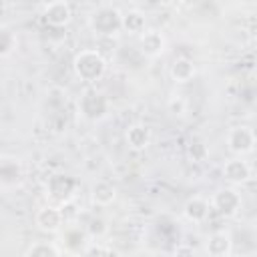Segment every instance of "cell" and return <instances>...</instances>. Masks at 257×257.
<instances>
[{
	"mask_svg": "<svg viewBox=\"0 0 257 257\" xmlns=\"http://www.w3.org/2000/svg\"><path fill=\"white\" fill-rule=\"evenodd\" d=\"M223 177H225L229 183H233V185H241V183L249 181V177H251V167H249L241 157H235V159H231V161H227V163L223 165Z\"/></svg>",
	"mask_w": 257,
	"mask_h": 257,
	"instance_id": "52a82bcc",
	"label": "cell"
},
{
	"mask_svg": "<svg viewBox=\"0 0 257 257\" xmlns=\"http://www.w3.org/2000/svg\"><path fill=\"white\" fill-rule=\"evenodd\" d=\"M84 227H86V229H84L86 235H96V237L102 235V233L106 231V225H104V221H102L100 217H92Z\"/></svg>",
	"mask_w": 257,
	"mask_h": 257,
	"instance_id": "ffe728a7",
	"label": "cell"
},
{
	"mask_svg": "<svg viewBox=\"0 0 257 257\" xmlns=\"http://www.w3.org/2000/svg\"><path fill=\"white\" fill-rule=\"evenodd\" d=\"M114 197H116V191H114V187L110 183H106V181L94 183V187H92V201L96 205H102V207L110 205L114 201Z\"/></svg>",
	"mask_w": 257,
	"mask_h": 257,
	"instance_id": "2e32d148",
	"label": "cell"
},
{
	"mask_svg": "<svg viewBox=\"0 0 257 257\" xmlns=\"http://www.w3.org/2000/svg\"><path fill=\"white\" fill-rule=\"evenodd\" d=\"M233 251V239L225 231H217L207 241V253L213 257H227Z\"/></svg>",
	"mask_w": 257,
	"mask_h": 257,
	"instance_id": "30bf717a",
	"label": "cell"
},
{
	"mask_svg": "<svg viewBox=\"0 0 257 257\" xmlns=\"http://www.w3.org/2000/svg\"><path fill=\"white\" fill-rule=\"evenodd\" d=\"M60 253H62L60 247H56L54 243L38 241V243L30 245L24 255H28V257H56V255H60Z\"/></svg>",
	"mask_w": 257,
	"mask_h": 257,
	"instance_id": "ac0fdd59",
	"label": "cell"
},
{
	"mask_svg": "<svg viewBox=\"0 0 257 257\" xmlns=\"http://www.w3.org/2000/svg\"><path fill=\"white\" fill-rule=\"evenodd\" d=\"M141 50L147 56H157L165 50V38L159 30H145L141 32Z\"/></svg>",
	"mask_w": 257,
	"mask_h": 257,
	"instance_id": "7c38bea8",
	"label": "cell"
},
{
	"mask_svg": "<svg viewBox=\"0 0 257 257\" xmlns=\"http://www.w3.org/2000/svg\"><path fill=\"white\" fill-rule=\"evenodd\" d=\"M120 28L128 30L131 34H141L145 32V14L139 10H131L128 14L120 16Z\"/></svg>",
	"mask_w": 257,
	"mask_h": 257,
	"instance_id": "e0dca14e",
	"label": "cell"
},
{
	"mask_svg": "<svg viewBox=\"0 0 257 257\" xmlns=\"http://www.w3.org/2000/svg\"><path fill=\"white\" fill-rule=\"evenodd\" d=\"M72 189H74V181L66 175H54L48 181V193L52 197H58V199H64V201L70 197Z\"/></svg>",
	"mask_w": 257,
	"mask_h": 257,
	"instance_id": "4fadbf2b",
	"label": "cell"
},
{
	"mask_svg": "<svg viewBox=\"0 0 257 257\" xmlns=\"http://www.w3.org/2000/svg\"><path fill=\"white\" fill-rule=\"evenodd\" d=\"M171 76L175 82H189L195 76V64L193 60L181 56L171 64Z\"/></svg>",
	"mask_w": 257,
	"mask_h": 257,
	"instance_id": "5bb4252c",
	"label": "cell"
},
{
	"mask_svg": "<svg viewBox=\"0 0 257 257\" xmlns=\"http://www.w3.org/2000/svg\"><path fill=\"white\" fill-rule=\"evenodd\" d=\"M22 165L16 159H2L0 161V183L6 187H14L22 181Z\"/></svg>",
	"mask_w": 257,
	"mask_h": 257,
	"instance_id": "8fae6325",
	"label": "cell"
},
{
	"mask_svg": "<svg viewBox=\"0 0 257 257\" xmlns=\"http://www.w3.org/2000/svg\"><path fill=\"white\" fill-rule=\"evenodd\" d=\"M72 18V12H70V6L64 2V0H54L50 2L46 8H44V20L46 24L54 26V28H62L70 22Z\"/></svg>",
	"mask_w": 257,
	"mask_h": 257,
	"instance_id": "8992f818",
	"label": "cell"
},
{
	"mask_svg": "<svg viewBox=\"0 0 257 257\" xmlns=\"http://www.w3.org/2000/svg\"><path fill=\"white\" fill-rule=\"evenodd\" d=\"M90 24L98 34H114L120 28V12L114 8H98L92 14Z\"/></svg>",
	"mask_w": 257,
	"mask_h": 257,
	"instance_id": "277c9868",
	"label": "cell"
},
{
	"mask_svg": "<svg viewBox=\"0 0 257 257\" xmlns=\"http://www.w3.org/2000/svg\"><path fill=\"white\" fill-rule=\"evenodd\" d=\"M185 106H187V104H185V100H183L179 94L169 100V110L175 112V114H183V112H185Z\"/></svg>",
	"mask_w": 257,
	"mask_h": 257,
	"instance_id": "7402d4cb",
	"label": "cell"
},
{
	"mask_svg": "<svg viewBox=\"0 0 257 257\" xmlns=\"http://www.w3.org/2000/svg\"><path fill=\"white\" fill-rule=\"evenodd\" d=\"M126 143H128L133 149L141 151V149H145V147L151 143V131H149L145 124H133V126H128V131H126Z\"/></svg>",
	"mask_w": 257,
	"mask_h": 257,
	"instance_id": "9a60e30c",
	"label": "cell"
},
{
	"mask_svg": "<svg viewBox=\"0 0 257 257\" xmlns=\"http://www.w3.org/2000/svg\"><path fill=\"white\" fill-rule=\"evenodd\" d=\"M211 207L217 209L221 215L231 217L241 209V195L235 189H221V191H217L213 195Z\"/></svg>",
	"mask_w": 257,
	"mask_h": 257,
	"instance_id": "5b68a950",
	"label": "cell"
},
{
	"mask_svg": "<svg viewBox=\"0 0 257 257\" xmlns=\"http://www.w3.org/2000/svg\"><path fill=\"white\" fill-rule=\"evenodd\" d=\"M14 48H16V36L10 30L0 28V56L10 54Z\"/></svg>",
	"mask_w": 257,
	"mask_h": 257,
	"instance_id": "d6986e66",
	"label": "cell"
},
{
	"mask_svg": "<svg viewBox=\"0 0 257 257\" xmlns=\"http://www.w3.org/2000/svg\"><path fill=\"white\" fill-rule=\"evenodd\" d=\"M181 2H183L185 6H195V4H197V2H201V0H181Z\"/></svg>",
	"mask_w": 257,
	"mask_h": 257,
	"instance_id": "603a6c76",
	"label": "cell"
},
{
	"mask_svg": "<svg viewBox=\"0 0 257 257\" xmlns=\"http://www.w3.org/2000/svg\"><path fill=\"white\" fill-rule=\"evenodd\" d=\"M255 145V133L249 126H233L227 135V147L235 155L251 153Z\"/></svg>",
	"mask_w": 257,
	"mask_h": 257,
	"instance_id": "3957f363",
	"label": "cell"
},
{
	"mask_svg": "<svg viewBox=\"0 0 257 257\" xmlns=\"http://www.w3.org/2000/svg\"><path fill=\"white\" fill-rule=\"evenodd\" d=\"M159 2H163V4H167V2H171V0H159Z\"/></svg>",
	"mask_w": 257,
	"mask_h": 257,
	"instance_id": "cb8c5ba5",
	"label": "cell"
},
{
	"mask_svg": "<svg viewBox=\"0 0 257 257\" xmlns=\"http://www.w3.org/2000/svg\"><path fill=\"white\" fill-rule=\"evenodd\" d=\"M185 217L189 219V221H193V223H203V221H207V217H209V213H211V203L207 201V199H203V197H193V199H189L187 203H185Z\"/></svg>",
	"mask_w": 257,
	"mask_h": 257,
	"instance_id": "9c48e42d",
	"label": "cell"
},
{
	"mask_svg": "<svg viewBox=\"0 0 257 257\" xmlns=\"http://www.w3.org/2000/svg\"><path fill=\"white\" fill-rule=\"evenodd\" d=\"M84 255H110L112 249L110 247H100V245H90V241L86 243V247L82 249Z\"/></svg>",
	"mask_w": 257,
	"mask_h": 257,
	"instance_id": "44dd1931",
	"label": "cell"
},
{
	"mask_svg": "<svg viewBox=\"0 0 257 257\" xmlns=\"http://www.w3.org/2000/svg\"><path fill=\"white\" fill-rule=\"evenodd\" d=\"M74 72L80 80H86V82H94L98 80L104 70H106V60L102 58V54L94 48H86V50H80L76 56H74Z\"/></svg>",
	"mask_w": 257,
	"mask_h": 257,
	"instance_id": "6da1fadb",
	"label": "cell"
},
{
	"mask_svg": "<svg viewBox=\"0 0 257 257\" xmlns=\"http://www.w3.org/2000/svg\"><path fill=\"white\" fill-rule=\"evenodd\" d=\"M36 225H38V229H42V231H46V233L58 231V229L64 225L62 211L56 209V207H42V209L36 213Z\"/></svg>",
	"mask_w": 257,
	"mask_h": 257,
	"instance_id": "ba28073f",
	"label": "cell"
},
{
	"mask_svg": "<svg viewBox=\"0 0 257 257\" xmlns=\"http://www.w3.org/2000/svg\"><path fill=\"white\" fill-rule=\"evenodd\" d=\"M78 108H80V112H82L86 118L98 120V118H102V116L106 114L108 102H106V98H104L100 92H96V90H86V92L80 96V100H78Z\"/></svg>",
	"mask_w": 257,
	"mask_h": 257,
	"instance_id": "7a4b0ae2",
	"label": "cell"
}]
</instances>
